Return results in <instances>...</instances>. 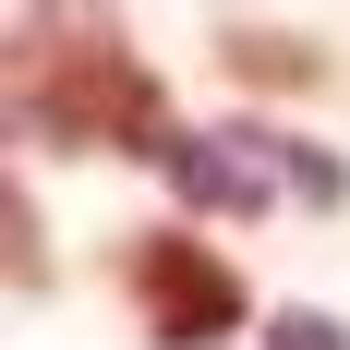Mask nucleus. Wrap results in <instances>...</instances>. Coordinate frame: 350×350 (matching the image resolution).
Masks as SVG:
<instances>
[{
    "label": "nucleus",
    "mask_w": 350,
    "mask_h": 350,
    "mask_svg": "<svg viewBox=\"0 0 350 350\" xmlns=\"http://www.w3.org/2000/svg\"><path fill=\"white\" fill-rule=\"evenodd\" d=\"M0 85H12V121L61 157H145L170 170V97L145 49L121 36V0H25L12 12V49H0Z\"/></svg>",
    "instance_id": "obj_1"
},
{
    "label": "nucleus",
    "mask_w": 350,
    "mask_h": 350,
    "mask_svg": "<svg viewBox=\"0 0 350 350\" xmlns=\"http://www.w3.org/2000/svg\"><path fill=\"white\" fill-rule=\"evenodd\" d=\"M170 193L206 206V217H254V206H278V193L338 206L350 170L314 157V145H290V133H266V121H230V133H181V145H170Z\"/></svg>",
    "instance_id": "obj_2"
},
{
    "label": "nucleus",
    "mask_w": 350,
    "mask_h": 350,
    "mask_svg": "<svg viewBox=\"0 0 350 350\" xmlns=\"http://www.w3.org/2000/svg\"><path fill=\"white\" fill-rule=\"evenodd\" d=\"M121 290H133V326H145L157 350H217L230 326L254 314V302H242V278H230V254H206L193 230H133Z\"/></svg>",
    "instance_id": "obj_3"
},
{
    "label": "nucleus",
    "mask_w": 350,
    "mask_h": 350,
    "mask_svg": "<svg viewBox=\"0 0 350 350\" xmlns=\"http://www.w3.org/2000/svg\"><path fill=\"white\" fill-rule=\"evenodd\" d=\"M230 61H242L254 85H314V49H302V36H230Z\"/></svg>",
    "instance_id": "obj_4"
},
{
    "label": "nucleus",
    "mask_w": 350,
    "mask_h": 350,
    "mask_svg": "<svg viewBox=\"0 0 350 350\" xmlns=\"http://www.w3.org/2000/svg\"><path fill=\"white\" fill-rule=\"evenodd\" d=\"M278 350H350L338 314H278Z\"/></svg>",
    "instance_id": "obj_5"
}]
</instances>
